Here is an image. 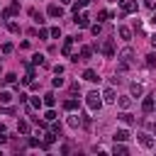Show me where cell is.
Returning <instances> with one entry per match:
<instances>
[{
    "label": "cell",
    "instance_id": "obj_14",
    "mask_svg": "<svg viewBox=\"0 0 156 156\" xmlns=\"http://www.w3.org/2000/svg\"><path fill=\"white\" fill-rule=\"evenodd\" d=\"M139 141H141V146H146V149L154 146V139H151L149 134H139Z\"/></svg>",
    "mask_w": 156,
    "mask_h": 156
},
{
    "label": "cell",
    "instance_id": "obj_15",
    "mask_svg": "<svg viewBox=\"0 0 156 156\" xmlns=\"http://www.w3.org/2000/svg\"><path fill=\"white\" fill-rule=\"evenodd\" d=\"M129 90H132V95H134V98H139V95L144 93V88H141L139 83H132V85H129Z\"/></svg>",
    "mask_w": 156,
    "mask_h": 156
},
{
    "label": "cell",
    "instance_id": "obj_17",
    "mask_svg": "<svg viewBox=\"0 0 156 156\" xmlns=\"http://www.w3.org/2000/svg\"><path fill=\"white\" fill-rule=\"evenodd\" d=\"M63 110H68V112L78 110V100H66V102H63Z\"/></svg>",
    "mask_w": 156,
    "mask_h": 156
},
{
    "label": "cell",
    "instance_id": "obj_29",
    "mask_svg": "<svg viewBox=\"0 0 156 156\" xmlns=\"http://www.w3.org/2000/svg\"><path fill=\"white\" fill-rule=\"evenodd\" d=\"M15 80H17V76H15V73H7V76L2 78V83H15Z\"/></svg>",
    "mask_w": 156,
    "mask_h": 156
},
{
    "label": "cell",
    "instance_id": "obj_39",
    "mask_svg": "<svg viewBox=\"0 0 156 156\" xmlns=\"http://www.w3.org/2000/svg\"><path fill=\"white\" fill-rule=\"evenodd\" d=\"M29 105H32V107H41V100H39V98H32V102H29Z\"/></svg>",
    "mask_w": 156,
    "mask_h": 156
},
{
    "label": "cell",
    "instance_id": "obj_6",
    "mask_svg": "<svg viewBox=\"0 0 156 156\" xmlns=\"http://www.w3.org/2000/svg\"><path fill=\"white\" fill-rule=\"evenodd\" d=\"M100 98H102L105 102H115V100H117V93H115V88H107V90H105Z\"/></svg>",
    "mask_w": 156,
    "mask_h": 156
},
{
    "label": "cell",
    "instance_id": "obj_16",
    "mask_svg": "<svg viewBox=\"0 0 156 156\" xmlns=\"http://www.w3.org/2000/svg\"><path fill=\"white\" fill-rule=\"evenodd\" d=\"M41 102H44V105H49V107H54V105H56V98H54V93H46Z\"/></svg>",
    "mask_w": 156,
    "mask_h": 156
},
{
    "label": "cell",
    "instance_id": "obj_12",
    "mask_svg": "<svg viewBox=\"0 0 156 156\" xmlns=\"http://www.w3.org/2000/svg\"><path fill=\"white\" fill-rule=\"evenodd\" d=\"M93 56V46H80V61H88Z\"/></svg>",
    "mask_w": 156,
    "mask_h": 156
},
{
    "label": "cell",
    "instance_id": "obj_1",
    "mask_svg": "<svg viewBox=\"0 0 156 156\" xmlns=\"http://www.w3.org/2000/svg\"><path fill=\"white\" fill-rule=\"evenodd\" d=\"M85 102H88V107H90V110H100V107H102V100H100V93H98V90L88 93Z\"/></svg>",
    "mask_w": 156,
    "mask_h": 156
},
{
    "label": "cell",
    "instance_id": "obj_7",
    "mask_svg": "<svg viewBox=\"0 0 156 156\" xmlns=\"http://www.w3.org/2000/svg\"><path fill=\"white\" fill-rule=\"evenodd\" d=\"M132 56H134V51H132V49H129V46H127V49H122V51H119V61H124V63H129V61H132Z\"/></svg>",
    "mask_w": 156,
    "mask_h": 156
},
{
    "label": "cell",
    "instance_id": "obj_44",
    "mask_svg": "<svg viewBox=\"0 0 156 156\" xmlns=\"http://www.w3.org/2000/svg\"><path fill=\"white\" fill-rule=\"evenodd\" d=\"M61 2H63V5H71V0H61Z\"/></svg>",
    "mask_w": 156,
    "mask_h": 156
},
{
    "label": "cell",
    "instance_id": "obj_4",
    "mask_svg": "<svg viewBox=\"0 0 156 156\" xmlns=\"http://www.w3.org/2000/svg\"><path fill=\"white\" fill-rule=\"evenodd\" d=\"M154 98H156V95H149V98H144V102H141V110H144L146 115H149V112H154V107H156Z\"/></svg>",
    "mask_w": 156,
    "mask_h": 156
},
{
    "label": "cell",
    "instance_id": "obj_46",
    "mask_svg": "<svg viewBox=\"0 0 156 156\" xmlns=\"http://www.w3.org/2000/svg\"><path fill=\"white\" fill-rule=\"evenodd\" d=\"M151 129H154V132H156V122H154V124H151Z\"/></svg>",
    "mask_w": 156,
    "mask_h": 156
},
{
    "label": "cell",
    "instance_id": "obj_41",
    "mask_svg": "<svg viewBox=\"0 0 156 156\" xmlns=\"http://www.w3.org/2000/svg\"><path fill=\"white\" fill-rule=\"evenodd\" d=\"M2 144H7V136H5L2 132H0V146H2Z\"/></svg>",
    "mask_w": 156,
    "mask_h": 156
},
{
    "label": "cell",
    "instance_id": "obj_32",
    "mask_svg": "<svg viewBox=\"0 0 156 156\" xmlns=\"http://www.w3.org/2000/svg\"><path fill=\"white\" fill-rule=\"evenodd\" d=\"M7 29H10V32H20V24H17V22H7Z\"/></svg>",
    "mask_w": 156,
    "mask_h": 156
},
{
    "label": "cell",
    "instance_id": "obj_38",
    "mask_svg": "<svg viewBox=\"0 0 156 156\" xmlns=\"http://www.w3.org/2000/svg\"><path fill=\"white\" fill-rule=\"evenodd\" d=\"M29 146H32V149H34V146H41V141H39L37 136H32V139H29Z\"/></svg>",
    "mask_w": 156,
    "mask_h": 156
},
{
    "label": "cell",
    "instance_id": "obj_20",
    "mask_svg": "<svg viewBox=\"0 0 156 156\" xmlns=\"http://www.w3.org/2000/svg\"><path fill=\"white\" fill-rule=\"evenodd\" d=\"M117 105H119L122 110H129V105H132V100H129V98H117Z\"/></svg>",
    "mask_w": 156,
    "mask_h": 156
},
{
    "label": "cell",
    "instance_id": "obj_11",
    "mask_svg": "<svg viewBox=\"0 0 156 156\" xmlns=\"http://www.w3.org/2000/svg\"><path fill=\"white\" fill-rule=\"evenodd\" d=\"M71 49H73V37H68V39L63 41V49H61L63 56H71Z\"/></svg>",
    "mask_w": 156,
    "mask_h": 156
},
{
    "label": "cell",
    "instance_id": "obj_25",
    "mask_svg": "<svg viewBox=\"0 0 156 156\" xmlns=\"http://www.w3.org/2000/svg\"><path fill=\"white\" fill-rule=\"evenodd\" d=\"M12 49H15V46H12L10 41H5V44L0 46V51H2V54H12Z\"/></svg>",
    "mask_w": 156,
    "mask_h": 156
},
{
    "label": "cell",
    "instance_id": "obj_34",
    "mask_svg": "<svg viewBox=\"0 0 156 156\" xmlns=\"http://www.w3.org/2000/svg\"><path fill=\"white\" fill-rule=\"evenodd\" d=\"M85 5H88V0H78V2H76V5H73V10H76V12H78V10H80V7H85Z\"/></svg>",
    "mask_w": 156,
    "mask_h": 156
},
{
    "label": "cell",
    "instance_id": "obj_18",
    "mask_svg": "<svg viewBox=\"0 0 156 156\" xmlns=\"http://www.w3.org/2000/svg\"><path fill=\"white\" fill-rule=\"evenodd\" d=\"M68 127H71V129H78V127H80V117H78V115L68 117Z\"/></svg>",
    "mask_w": 156,
    "mask_h": 156
},
{
    "label": "cell",
    "instance_id": "obj_42",
    "mask_svg": "<svg viewBox=\"0 0 156 156\" xmlns=\"http://www.w3.org/2000/svg\"><path fill=\"white\" fill-rule=\"evenodd\" d=\"M146 7H151V10H154V7H156V0H146Z\"/></svg>",
    "mask_w": 156,
    "mask_h": 156
},
{
    "label": "cell",
    "instance_id": "obj_23",
    "mask_svg": "<svg viewBox=\"0 0 156 156\" xmlns=\"http://www.w3.org/2000/svg\"><path fill=\"white\" fill-rule=\"evenodd\" d=\"M17 129H20L22 134H29V122H24V119H22V122L17 124Z\"/></svg>",
    "mask_w": 156,
    "mask_h": 156
},
{
    "label": "cell",
    "instance_id": "obj_27",
    "mask_svg": "<svg viewBox=\"0 0 156 156\" xmlns=\"http://www.w3.org/2000/svg\"><path fill=\"white\" fill-rule=\"evenodd\" d=\"M146 66H149V68H154V66H156V56H154V54H149V56H146Z\"/></svg>",
    "mask_w": 156,
    "mask_h": 156
},
{
    "label": "cell",
    "instance_id": "obj_33",
    "mask_svg": "<svg viewBox=\"0 0 156 156\" xmlns=\"http://www.w3.org/2000/svg\"><path fill=\"white\" fill-rule=\"evenodd\" d=\"M90 32H93V34H95V37H98V34H100V32H102V27H100V22H98V24H93V27H90Z\"/></svg>",
    "mask_w": 156,
    "mask_h": 156
},
{
    "label": "cell",
    "instance_id": "obj_28",
    "mask_svg": "<svg viewBox=\"0 0 156 156\" xmlns=\"http://www.w3.org/2000/svg\"><path fill=\"white\" fill-rule=\"evenodd\" d=\"M32 122H34L39 129H46V122H44V119H39V117H32Z\"/></svg>",
    "mask_w": 156,
    "mask_h": 156
},
{
    "label": "cell",
    "instance_id": "obj_8",
    "mask_svg": "<svg viewBox=\"0 0 156 156\" xmlns=\"http://www.w3.org/2000/svg\"><path fill=\"white\" fill-rule=\"evenodd\" d=\"M46 12H49V17H61V15H63V7H58V5H49Z\"/></svg>",
    "mask_w": 156,
    "mask_h": 156
},
{
    "label": "cell",
    "instance_id": "obj_26",
    "mask_svg": "<svg viewBox=\"0 0 156 156\" xmlns=\"http://www.w3.org/2000/svg\"><path fill=\"white\" fill-rule=\"evenodd\" d=\"M32 58H34V63H37V66H44V63H46V61H44V56H41V54H34V56H32Z\"/></svg>",
    "mask_w": 156,
    "mask_h": 156
},
{
    "label": "cell",
    "instance_id": "obj_10",
    "mask_svg": "<svg viewBox=\"0 0 156 156\" xmlns=\"http://www.w3.org/2000/svg\"><path fill=\"white\" fill-rule=\"evenodd\" d=\"M112 139H115V141H127V139H129V132H127V129H117Z\"/></svg>",
    "mask_w": 156,
    "mask_h": 156
},
{
    "label": "cell",
    "instance_id": "obj_40",
    "mask_svg": "<svg viewBox=\"0 0 156 156\" xmlns=\"http://www.w3.org/2000/svg\"><path fill=\"white\" fill-rule=\"evenodd\" d=\"M49 37V29H39V39H46Z\"/></svg>",
    "mask_w": 156,
    "mask_h": 156
},
{
    "label": "cell",
    "instance_id": "obj_37",
    "mask_svg": "<svg viewBox=\"0 0 156 156\" xmlns=\"http://www.w3.org/2000/svg\"><path fill=\"white\" fill-rule=\"evenodd\" d=\"M44 117H46V119H49V122H54V119H56V112H54V110H49V112H46V115H44Z\"/></svg>",
    "mask_w": 156,
    "mask_h": 156
},
{
    "label": "cell",
    "instance_id": "obj_45",
    "mask_svg": "<svg viewBox=\"0 0 156 156\" xmlns=\"http://www.w3.org/2000/svg\"><path fill=\"white\" fill-rule=\"evenodd\" d=\"M151 22H154V24H156V15H154V17H151Z\"/></svg>",
    "mask_w": 156,
    "mask_h": 156
},
{
    "label": "cell",
    "instance_id": "obj_3",
    "mask_svg": "<svg viewBox=\"0 0 156 156\" xmlns=\"http://www.w3.org/2000/svg\"><path fill=\"white\" fill-rule=\"evenodd\" d=\"M119 7H122V12H136L139 10L136 0H119Z\"/></svg>",
    "mask_w": 156,
    "mask_h": 156
},
{
    "label": "cell",
    "instance_id": "obj_24",
    "mask_svg": "<svg viewBox=\"0 0 156 156\" xmlns=\"http://www.w3.org/2000/svg\"><path fill=\"white\" fill-rule=\"evenodd\" d=\"M112 154H127V146H122V144H117V141H115V146H112Z\"/></svg>",
    "mask_w": 156,
    "mask_h": 156
},
{
    "label": "cell",
    "instance_id": "obj_31",
    "mask_svg": "<svg viewBox=\"0 0 156 156\" xmlns=\"http://www.w3.org/2000/svg\"><path fill=\"white\" fill-rule=\"evenodd\" d=\"M107 17H110V12H107V10H100V12H98V20H100V22H102V20H107Z\"/></svg>",
    "mask_w": 156,
    "mask_h": 156
},
{
    "label": "cell",
    "instance_id": "obj_19",
    "mask_svg": "<svg viewBox=\"0 0 156 156\" xmlns=\"http://www.w3.org/2000/svg\"><path fill=\"white\" fill-rule=\"evenodd\" d=\"M29 15L34 17V22H37V24H41V22H44V15H41L39 10H29Z\"/></svg>",
    "mask_w": 156,
    "mask_h": 156
},
{
    "label": "cell",
    "instance_id": "obj_35",
    "mask_svg": "<svg viewBox=\"0 0 156 156\" xmlns=\"http://www.w3.org/2000/svg\"><path fill=\"white\" fill-rule=\"evenodd\" d=\"M10 15H15V12H12V7H10V10H2V12H0V17H2V20H7Z\"/></svg>",
    "mask_w": 156,
    "mask_h": 156
},
{
    "label": "cell",
    "instance_id": "obj_13",
    "mask_svg": "<svg viewBox=\"0 0 156 156\" xmlns=\"http://www.w3.org/2000/svg\"><path fill=\"white\" fill-rule=\"evenodd\" d=\"M117 119H119V122H124V124H134V122H136V119H134L129 112H122V115H117Z\"/></svg>",
    "mask_w": 156,
    "mask_h": 156
},
{
    "label": "cell",
    "instance_id": "obj_2",
    "mask_svg": "<svg viewBox=\"0 0 156 156\" xmlns=\"http://www.w3.org/2000/svg\"><path fill=\"white\" fill-rule=\"evenodd\" d=\"M100 49H102V54H105L107 58H112V56H115V41H112V39H105V41L100 44Z\"/></svg>",
    "mask_w": 156,
    "mask_h": 156
},
{
    "label": "cell",
    "instance_id": "obj_36",
    "mask_svg": "<svg viewBox=\"0 0 156 156\" xmlns=\"http://www.w3.org/2000/svg\"><path fill=\"white\" fill-rule=\"evenodd\" d=\"M49 34H51V37H54V39H58V37H61V29H58V27H54V29H51V32H49Z\"/></svg>",
    "mask_w": 156,
    "mask_h": 156
},
{
    "label": "cell",
    "instance_id": "obj_9",
    "mask_svg": "<svg viewBox=\"0 0 156 156\" xmlns=\"http://www.w3.org/2000/svg\"><path fill=\"white\" fill-rule=\"evenodd\" d=\"M83 78H85V80H88V83H98V80H100V78H98V73H95V71H93V68H88V71H85V73H83Z\"/></svg>",
    "mask_w": 156,
    "mask_h": 156
},
{
    "label": "cell",
    "instance_id": "obj_5",
    "mask_svg": "<svg viewBox=\"0 0 156 156\" xmlns=\"http://www.w3.org/2000/svg\"><path fill=\"white\" fill-rule=\"evenodd\" d=\"M78 27H88L90 24V17H88V12H80V15H76V20H73Z\"/></svg>",
    "mask_w": 156,
    "mask_h": 156
},
{
    "label": "cell",
    "instance_id": "obj_22",
    "mask_svg": "<svg viewBox=\"0 0 156 156\" xmlns=\"http://www.w3.org/2000/svg\"><path fill=\"white\" fill-rule=\"evenodd\" d=\"M10 100H12V95H10L7 90H0V102H2V105H7Z\"/></svg>",
    "mask_w": 156,
    "mask_h": 156
},
{
    "label": "cell",
    "instance_id": "obj_43",
    "mask_svg": "<svg viewBox=\"0 0 156 156\" xmlns=\"http://www.w3.org/2000/svg\"><path fill=\"white\" fill-rule=\"evenodd\" d=\"M151 44H154V46H156V34H154V37H151Z\"/></svg>",
    "mask_w": 156,
    "mask_h": 156
},
{
    "label": "cell",
    "instance_id": "obj_21",
    "mask_svg": "<svg viewBox=\"0 0 156 156\" xmlns=\"http://www.w3.org/2000/svg\"><path fill=\"white\" fill-rule=\"evenodd\" d=\"M119 37L122 39H132V29L129 27H119Z\"/></svg>",
    "mask_w": 156,
    "mask_h": 156
},
{
    "label": "cell",
    "instance_id": "obj_30",
    "mask_svg": "<svg viewBox=\"0 0 156 156\" xmlns=\"http://www.w3.org/2000/svg\"><path fill=\"white\" fill-rule=\"evenodd\" d=\"M63 83H66V80H63V78H58V76H56V78H54V80H51V85H54V88H61V85H63Z\"/></svg>",
    "mask_w": 156,
    "mask_h": 156
}]
</instances>
